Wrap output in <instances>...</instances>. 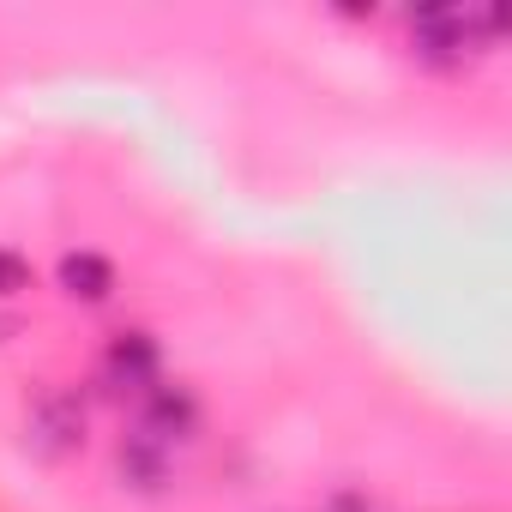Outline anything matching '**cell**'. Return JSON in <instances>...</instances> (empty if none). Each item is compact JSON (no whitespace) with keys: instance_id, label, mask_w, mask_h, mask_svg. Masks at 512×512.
Instances as JSON below:
<instances>
[{"instance_id":"obj_1","label":"cell","mask_w":512,"mask_h":512,"mask_svg":"<svg viewBox=\"0 0 512 512\" xmlns=\"http://www.w3.org/2000/svg\"><path fill=\"white\" fill-rule=\"evenodd\" d=\"M410 31H416V55H428L440 67H458L464 55H476L500 31V13H452V7H434Z\"/></svg>"},{"instance_id":"obj_2","label":"cell","mask_w":512,"mask_h":512,"mask_svg":"<svg viewBox=\"0 0 512 512\" xmlns=\"http://www.w3.org/2000/svg\"><path fill=\"white\" fill-rule=\"evenodd\" d=\"M31 434L43 452H73L85 440V404L73 392H43L37 410H31Z\"/></svg>"},{"instance_id":"obj_3","label":"cell","mask_w":512,"mask_h":512,"mask_svg":"<svg viewBox=\"0 0 512 512\" xmlns=\"http://www.w3.org/2000/svg\"><path fill=\"white\" fill-rule=\"evenodd\" d=\"M193 428V398L175 392V386H145V428L151 440H181Z\"/></svg>"},{"instance_id":"obj_4","label":"cell","mask_w":512,"mask_h":512,"mask_svg":"<svg viewBox=\"0 0 512 512\" xmlns=\"http://www.w3.org/2000/svg\"><path fill=\"white\" fill-rule=\"evenodd\" d=\"M61 290L79 296V302H103L115 290V266L103 260V253H67L61 260Z\"/></svg>"},{"instance_id":"obj_5","label":"cell","mask_w":512,"mask_h":512,"mask_svg":"<svg viewBox=\"0 0 512 512\" xmlns=\"http://www.w3.org/2000/svg\"><path fill=\"white\" fill-rule=\"evenodd\" d=\"M109 374L115 380H127V386H157V344L151 338H139V332H121L115 338V350H109Z\"/></svg>"},{"instance_id":"obj_6","label":"cell","mask_w":512,"mask_h":512,"mask_svg":"<svg viewBox=\"0 0 512 512\" xmlns=\"http://www.w3.org/2000/svg\"><path fill=\"white\" fill-rule=\"evenodd\" d=\"M121 470H127L139 488H157V482H163V458L151 452V434L133 440V446H121Z\"/></svg>"},{"instance_id":"obj_7","label":"cell","mask_w":512,"mask_h":512,"mask_svg":"<svg viewBox=\"0 0 512 512\" xmlns=\"http://www.w3.org/2000/svg\"><path fill=\"white\" fill-rule=\"evenodd\" d=\"M31 290V266L19 253H0V296H25Z\"/></svg>"}]
</instances>
